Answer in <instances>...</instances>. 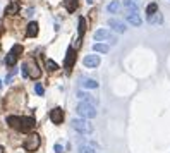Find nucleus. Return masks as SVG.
<instances>
[{
    "label": "nucleus",
    "instance_id": "1",
    "mask_svg": "<svg viewBox=\"0 0 170 153\" xmlns=\"http://www.w3.org/2000/svg\"><path fill=\"white\" fill-rule=\"evenodd\" d=\"M76 112L79 114L81 117H84V119H95L96 117V108L93 103H88V101H81V103H78V107H76Z\"/></svg>",
    "mask_w": 170,
    "mask_h": 153
},
{
    "label": "nucleus",
    "instance_id": "2",
    "mask_svg": "<svg viewBox=\"0 0 170 153\" xmlns=\"http://www.w3.org/2000/svg\"><path fill=\"white\" fill-rule=\"evenodd\" d=\"M70 126H72V129H76L78 133H81V134H89V133H93V126L89 124L88 119H84V117L74 119L70 122Z\"/></svg>",
    "mask_w": 170,
    "mask_h": 153
},
{
    "label": "nucleus",
    "instance_id": "3",
    "mask_svg": "<svg viewBox=\"0 0 170 153\" xmlns=\"http://www.w3.org/2000/svg\"><path fill=\"white\" fill-rule=\"evenodd\" d=\"M40 145H41L40 134L31 133V134H28L26 141H24V150H26V151H36V150L40 148Z\"/></svg>",
    "mask_w": 170,
    "mask_h": 153
},
{
    "label": "nucleus",
    "instance_id": "4",
    "mask_svg": "<svg viewBox=\"0 0 170 153\" xmlns=\"http://www.w3.org/2000/svg\"><path fill=\"white\" fill-rule=\"evenodd\" d=\"M24 64H26V67H28V76H29L31 79H38L41 76V69H40V65L36 64L34 59H28Z\"/></svg>",
    "mask_w": 170,
    "mask_h": 153
},
{
    "label": "nucleus",
    "instance_id": "5",
    "mask_svg": "<svg viewBox=\"0 0 170 153\" xmlns=\"http://www.w3.org/2000/svg\"><path fill=\"white\" fill-rule=\"evenodd\" d=\"M95 41H110V43H117V36L112 34L108 29H98L95 33Z\"/></svg>",
    "mask_w": 170,
    "mask_h": 153
},
{
    "label": "nucleus",
    "instance_id": "6",
    "mask_svg": "<svg viewBox=\"0 0 170 153\" xmlns=\"http://www.w3.org/2000/svg\"><path fill=\"white\" fill-rule=\"evenodd\" d=\"M74 62H76V50H74V47H69L65 60H64V67H65L67 72H70V69L74 67Z\"/></svg>",
    "mask_w": 170,
    "mask_h": 153
},
{
    "label": "nucleus",
    "instance_id": "7",
    "mask_svg": "<svg viewBox=\"0 0 170 153\" xmlns=\"http://www.w3.org/2000/svg\"><path fill=\"white\" fill-rule=\"evenodd\" d=\"M36 126V120L33 117H21V124H19V131L21 133H29V131L34 129Z\"/></svg>",
    "mask_w": 170,
    "mask_h": 153
},
{
    "label": "nucleus",
    "instance_id": "8",
    "mask_svg": "<svg viewBox=\"0 0 170 153\" xmlns=\"http://www.w3.org/2000/svg\"><path fill=\"white\" fill-rule=\"evenodd\" d=\"M108 26L112 28L114 31H117V33H126V24L120 21V19H115V17H112V19H108Z\"/></svg>",
    "mask_w": 170,
    "mask_h": 153
},
{
    "label": "nucleus",
    "instance_id": "9",
    "mask_svg": "<svg viewBox=\"0 0 170 153\" xmlns=\"http://www.w3.org/2000/svg\"><path fill=\"white\" fill-rule=\"evenodd\" d=\"M50 120H52L53 124H62L64 122V110L62 108H59V107H55L50 112Z\"/></svg>",
    "mask_w": 170,
    "mask_h": 153
},
{
    "label": "nucleus",
    "instance_id": "10",
    "mask_svg": "<svg viewBox=\"0 0 170 153\" xmlns=\"http://www.w3.org/2000/svg\"><path fill=\"white\" fill-rule=\"evenodd\" d=\"M83 64L89 69L98 67V65H100V55H86L84 60H83Z\"/></svg>",
    "mask_w": 170,
    "mask_h": 153
},
{
    "label": "nucleus",
    "instance_id": "11",
    "mask_svg": "<svg viewBox=\"0 0 170 153\" xmlns=\"http://www.w3.org/2000/svg\"><path fill=\"white\" fill-rule=\"evenodd\" d=\"M126 21L129 24H132V26H141V24H143V19L139 17L137 12H127V14H126Z\"/></svg>",
    "mask_w": 170,
    "mask_h": 153
},
{
    "label": "nucleus",
    "instance_id": "12",
    "mask_svg": "<svg viewBox=\"0 0 170 153\" xmlns=\"http://www.w3.org/2000/svg\"><path fill=\"white\" fill-rule=\"evenodd\" d=\"M26 34L29 38H34L38 34V23L36 21H31L29 24H28V28H26Z\"/></svg>",
    "mask_w": 170,
    "mask_h": 153
},
{
    "label": "nucleus",
    "instance_id": "13",
    "mask_svg": "<svg viewBox=\"0 0 170 153\" xmlns=\"http://www.w3.org/2000/svg\"><path fill=\"white\" fill-rule=\"evenodd\" d=\"M19 12V4L17 2H11V4L5 7V14L7 16H16Z\"/></svg>",
    "mask_w": 170,
    "mask_h": 153
},
{
    "label": "nucleus",
    "instance_id": "14",
    "mask_svg": "<svg viewBox=\"0 0 170 153\" xmlns=\"http://www.w3.org/2000/svg\"><path fill=\"white\" fill-rule=\"evenodd\" d=\"M78 97L81 98L83 101H88V103H93V105H95L96 101H98V100H96L95 97H91V95H89V93H84V91H78Z\"/></svg>",
    "mask_w": 170,
    "mask_h": 153
},
{
    "label": "nucleus",
    "instance_id": "15",
    "mask_svg": "<svg viewBox=\"0 0 170 153\" xmlns=\"http://www.w3.org/2000/svg\"><path fill=\"white\" fill-rule=\"evenodd\" d=\"M7 124L11 127H14V129H17L19 131V124H21V117H17V115H9L7 117Z\"/></svg>",
    "mask_w": 170,
    "mask_h": 153
},
{
    "label": "nucleus",
    "instance_id": "16",
    "mask_svg": "<svg viewBox=\"0 0 170 153\" xmlns=\"http://www.w3.org/2000/svg\"><path fill=\"white\" fill-rule=\"evenodd\" d=\"M93 50H95L96 53H108L110 47L105 45V43H100V41H98V43H95V45H93Z\"/></svg>",
    "mask_w": 170,
    "mask_h": 153
},
{
    "label": "nucleus",
    "instance_id": "17",
    "mask_svg": "<svg viewBox=\"0 0 170 153\" xmlns=\"http://www.w3.org/2000/svg\"><path fill=\"white\" fill-rule=\"evenodd\" d=\"M119 9H120V2H119V0H114V2H110V4L107 5V11L110 12V14H117Z\"/></svg>",
    "mask_w": 170,
    "mask_h": 153
},
{
    "label": "nucleus",
    "instance_id": "18",
    "mask_svg": "<svg viewBox=\"0 0 170 153\" xmlns=\"http://www.w3.org/2000/svg\"><path fill=\"white\" fill-rule=\"evenodd\" d=\"M124 7L127 9V12H137V4L134 0H124Z\"/></svg>",
    "mask_w": 170,
    "mask_h": 153
},
{
    "label": "nucleus",
    "instance_id": "19",
    "mask_svg": "<svg viewBox=\"0 0 170 153\" xmlns=\"http://www.w3.org/2000/svg\"><path fill=\"white\" fill-rule=\"evenodd\" d=\"M83 88H88V90H93V88H98V83L95 79H83Z\"/></svg>",
    "mask_w": 170,
    "mask_h": 153
},
{
    "label": "nucleus",
    "instance_id": "20",
    "mask_svg": "<svg viewBox=\"0 0 170 153\" xmlns=\"http://www.w3.org/2000/svg\"><path fill=\"white\" fill-rule=\"evenodd\" d=\"M64 5H65V9L69 12H74L76 9H78V0H65V2H64Z\"/></svg>",
    "mask_w": 170,
    "mask_h": 153
},
{
    "label": "nucleus",
    "instance_id": "21",
    "mask_svg": "<svg viewBox=\"0 0 170 153\" xmlns=\"http://www.w3.org/2000/svg\"><path fill=\"white\" fill-rule=\"evenodd\" d=\"M78 31H79V38L84 34V31H86V19L84 17H79V21H78Z\"/></svg>",
    "mask_w": 170,
    "mask_h": 153
},
{
    "label": "nucleus",
    "instance_id": "22",
    "mask_svg": "<svg viewBox=\"0 0 170 153\" xmlns=\"http://www.w3.org/2000/svg\"><path fill=\"white\" fill-rule=\"evenodd\" d=\"M45 65H47V71H50V72H55L57 69H59L57 62H55V60H52V59H48L47 62H45Z\"/></svg>",
    "mask_w": 170,
    "mask_h": 153
},
{
    "label": "nucleus",
    "instance_id": "23",
    "mask_svg": "<svg viewBox=\"0 0 170 153\" xmlns=\"http://www.w3.org/2000/svg\"><path fill=\"white\" fill-rule=\"evenodd\" d=\"M16 60H17V57H16V55H12V53L9 52V55L5 57V65H7V67H14Z\"/></svg>",
    "mask_w": 170,
    "mask_h": 153
},
{
    "label": "nucleus",
    "instance_id": "24",
    "mask_svg": "<svg viewBox=\"0 0 170 153\" xmlns=\"http://www.w3.org/2000/svg\"><path fill=\"white\" fill-rule=\"evenodd\" d=\"M148 21H150L151 24H158V23H162L163 19H162V16H160V12H156V14L150 16V17H148Z\"/></svg>",
    "mask_w": 170,
    "mask_h": 153
},
{
    "label": "nucleus",
    "instance_id": "25",
    "mask_svg": "<svg viewBox=\"0 0 170 153\" xmlns=\"http://www.w3.org/2000/svg\"><path fill=\"white\" fill-rule=\"evenodd\" d=\"M156 12H158V5L156 4H150L148 7H146V14H148V17L153 16V14H156Z\"/></svg>",
    "mask_w": 170,
    "mask_h": 153
},
{
    "label": "nucleus",
    "instance_id": "26",
    "mask_svg": "<svg viewBox=\"0 0 170 153\" xmlns=\"http://www.w3.org/2000/svg\"><path fill=\"white\" fill-rule=\"evenodd\" d=\"M22 50H24V48H22V45H14L11 48V53H12V55H16V57H19L22 53Z\"/></svg>",
    "mask_w": 170,
    "mask_h": 153
},
{
    "label": "nucleus",
    "instance_id": "27",
    "mask_svg": "<svg viewBox=\"0 0 170 153\" xmlns=\"http://www.w3.org/2000/svg\"><path fill=\"white\" fill-rule=\"evenodd\" d=\"M78 153H95V150H93V146H81V148H79V151Z\"/></svg>",
    "mask_w": 170,
    "mask_h": 153
},
{
    "label": "nucleus",
    "instance_id": "28",
    "mask_svg": "<svg viewBox=\"0 0 170 153\" xmlns=\"http://www.w3.org/2000/svg\"><path fill=\"white\" fill-rule=\"evenodd\" d=\"M34 91H36V95H40V97H43V95H45V88L40 84V83H38V84L34 86Z\"/></svg>",
    "mask_w": 170,
    "mask_h": 153
},
{
    "label": "nucleus",
    "instance_id": "29",
    "mask_svg": "<svg viewBox=\"0 0 170 153\" xmlns=\"http://www.w3.org/2000/svg\"><path fill=\"white\" fill-rule=\"evenodd\" d=\"M53 150H55V153H64V146L62 145H55Z\"/></svg>",
    "mask_w": 170,
    "mask_h": 153
},
{
    "label": "nucleus",
    "instance_id": "30",
    "mask_svg": "<svg viewBox=\"0 0 170 153\" xmlns=\"http://www.w3.org/2000/svg\"><path fill=\"white\" fill-rule=\"evenodd\" d=\"M26 16H33V9H28V11H26Z\"/></svg>",
    "mask_w": 170,
    "mask_h": 153
},
{
    "label": "nucleus",
    "instance_id": "31",
    "mask_svg": "<svg viewBox=\"0 0 170 153\" xmlns=\"http://www.w3.org/2000/svg\"><path fill=\"white\" fill-rule=\"evenodd\" d=\"M0 153H4V148H2V146H0Z\"/></svg>",
    "mask_w": 170,
    "mask_h": 153
},
{
    "label": "nucleus",
    "instance_id": "32",
    "mask_svg": "<svg viewBox=\"0 0 170 153\" xmlns=\"http://www.w3.org/2000/svg\"><path fill=\"white\" fill-rule=\"evenodd\" d=\"M88 2H89V4H91V2H93V0H88Z\"/></svg>",
    "mask_w": 170,
    "mask_h": 153
},
{
    "label": "nucleus",
    "instance_id": "33",
    "mask_svg": "<svg viewBox=\"0 0 170 153\" xmlns=\"http://www.w3.org/2000/svg\"><path fill=\"white\" fill-rule=\"evenodd\" d=\"M0 88H2V81H0Z\"/></svg>",
    "mask_w": 170,
    "mask_h": 153
},
{
    "label": "nucleus",
    "instance_id": "34",
    "mask_svg": "<svg viewBox=\"0 0 170 153\" xmlns=\"http://www.w3.org/2000/svg\"><path fill=\"white\" fill-rule=\"evenodd\" d=\"M0 31H2V28H0Z\"/></svg>",
    "mask_w": 170,
    "mask_h": 153
}]
</instances>
